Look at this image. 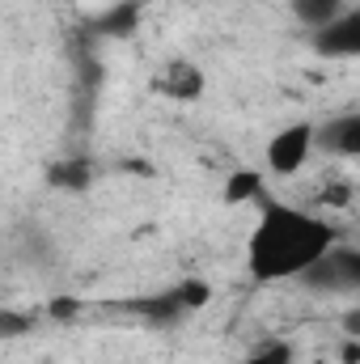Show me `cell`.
<instances>
[{
	"label": "cell",
	"instance_id": "7a4b0ae2",
	"mask_svg": "<svg viewBox=\"0 0 360 364\" xmlns=\"http://www.w3.org/2000/svg\"><path fill=\"white\" fill-rule=\"evenodd\" d=\"M314 153H318V123L314 119H292L280 132H271L268 149H263V166L275 178H292L309 166Z\"/></svg>",
	"mask_w": 360,
	"mask_h": 364
},
{
	"label": "cell",
	"instance_id": "6da1fadb",
	"mask_svg": "<svg viewBox=\"0 0 360 364\" xmlns=\"http://www.w3.org/2000/svg\"><path fill=\"white\" fill-rule=\"evenodd\" d=\"M335 246H339V229L327 216L271 199L263 203L246 237V275L255 284L305 279Z\"/></svg>",
	"mask_w": 360,
	"mask_h": 364
},
{
	"label": "cell",
	"instance_id": "3957f363",
	"mask_svg": "<svg viewBox=\"0 0 360 364\" xmlns=\"http://www.w3.org/2000/svg\"><path fill=\"white\" fill-rule=\"evenodd\" d=\"M309 47L322 60H360V4H348L331 26L314 30Z\"/></svg>",
	"mask_w": 360,
	"mask_h": 364
},
{
	"label": "cell",
	"instance_id": "277c9868",
	"mask_svg": "<svg viewBox=\"0 0 360 364\" xmlns=\"http://www.w3.org/2000/svg\"><path fill=\"white\" fill-rule=\"evenodd\" d=\"M153 90L162 93V97H170V102H199L203 90H208V77H203V68L195 60L174 55V60H166L153 73Z\"/></svg>",
	"mask_w": 360,
	"mask_h": 364
},
{
	"label": "cell",
	"instance_id": "52a82bcc",
	"mask_svg": "<svg viewBox=\"0 0 360 364\" xmlns=\"http://www.w3.org/2000/svg\"><path fill=\"white\" fill-rule=\"evenodd\" d=\"M263 170H233L225 186H221V199L229 203V208H238V203H259L263 199Z\"/></svg>",
	"mask_w": 360,
	"mask_h": 364
},
{
	"label": "cell",
	"instance_id": "4fadbf2b",
	"mask_svg": "<svg viewBox=\"0 0 360 364\" xmlns=\"http://www.w3.org/2000/svg\"><path fill=\"white\" fill-rule=\"evenodd\" d=\"M348 318H352V322H348V331H352V335H360V314H348Z\"/></svg>",
	"mask_w": 360,
	"mask_h": 364
},
{
	"label": "cell",
	"instance_id": "30bf717a",
	"mask_svg": "<svg viewBox=\"0 0 360 364\" xmlns=\"http://www.w3.org/2000/svg\"><path fill=\"white\" fill-rule=\"evenodd\" d=\"M136 21H140V9H136V4H115L110 13H102V17H97V30H102V34H119V38H123V34H132V30H136Z\"/></svg>",
	"mask_w": 360,
	"mask_h": 364
},
{
	"label": "cell",
	"instance_id": "5b68a950",
	"mask_svg": "<svg viewBox=\"0 0 360 364\" xmlns=\"http://www.w3.org/2000/svg\"><path fill=\"white\" fill-rule=\"evenodd\" d=\"M309 288L318 292H352L360 288V246H335L314 272L305 275Z\"/></svg>",
	"mask_w": 360,
	"mask_h": 364
},
{
	"label": "cell",
	"instance_id": "9c48e42d",
	"mask_svg": "<svg viewBox=\"0 0 360 364\" xmlns=\"http://www.w3.org/2000/svg\"><path fill=\"white\" fill-rule=\"evenodd\" d=\"M47 178H51V186H60V191H85L93 178V170H90V161H60Z\"/></svg>",
	"mask_w": 360,
	"mask_h": 364
},
{
	"label": "cell",
	"instance_id": "8992f818",
	"mask_svg": "<svg viewBox=\"0 0 360 364\" xmlns=\"http://www.w3.org/2000/svg\"><path fill=\"white\" fill-rule=\"evenodd\" d=\"M318 149L331 157H360V110H344L318 123Z\"/></svg>",
	"mask_w": 360,
	"mask_h": 364
},
{
	"label": "cell",
	"instance_id": "7c38bea8",
	"mask_svg": "<svg viewBox=\"0 0 360 364\" xmlns=\"http://www.w3.org/2000/svg\"><path fill=\"white\" fill-rule=\"evenodd\" d=\"M348 364H360V343H348V356H344Z\"/></svg>",
	"mask_w": 360,
	"mask_h": 364
},
{
	"label": "cell",
	"instance_id": "8fae6325",
	"mask_svg": "<svg viewBox=\"0 0 360 364\" xmlns=\"http://www.w3.org/2000/svg\"><path fill=\"white\" fill-rule=\"evenodd\" d=\"M238 364H297V356H292V343L268 339V343H259L246 360H238Z\"/></svg>",
	"mask_w": 360,
	"mask_h": 364
},
{
	"label": "cell",
	"instance_id": "ba28073f",
	"mask_svg": "<svg viewBox=\"0 0 360 364\" xmlns=\"http://www.w3.org/2000/svg\"><path fill=\"white\" fill-rule=\"evenodd\" d=\"M288 9H292V17L314 34V30L331 26V21L348 9V0H288Z\"/></svg>",
	"mask_w": 360,
	"mask_h": 364
}]
</instances>
